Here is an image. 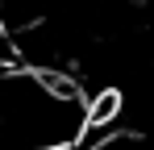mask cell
Masks as SVG:
<instances>
[{
    "instance_id": "1",
    "label": "cell",
    "mask_w": 154,
    "mask_h": 150,
    "mask_svg": "<svg viewBox=\"0 0 154 150\" xmlns=\"http://www.w3.org/2000/svg\"><path fill=\"white\" fill-rule=\"evenodd\" d=\"M42 150H83L79 142H71V146H42Z\"/></svg>"
}]
</instances>
